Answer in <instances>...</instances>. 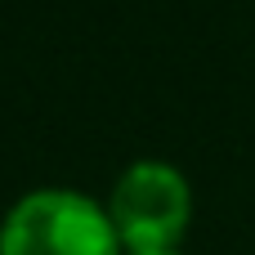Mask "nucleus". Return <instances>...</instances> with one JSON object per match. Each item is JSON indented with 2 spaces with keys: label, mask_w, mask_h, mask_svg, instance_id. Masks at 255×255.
<instances>
[{
  "label": "nucleus",
  "mask_w": 255,
  "mask_h": 255,
  "mask_svg": "<svg viewBox=\"0 0 255 255\" xmlns=\"http://www.w3.org/2000/svg\"><path fill=\"white\" fill-rule=\"evenodd\" d=\"M157 255H175V251H157Z\"/></svg>",
  "instance_id": "3"
},
{
  "label": "nucleus",
  "mask_w": 255,
  "mask_h": 255,
  "mask_svg": "<svg viewBox=\"0 0 255 255\" xmlns=\"http://www.w3.org/2000/svg\"><path fill=\"white\" fill-rule=\"evenodd\" d=\"M188 184L175 166L166 161H139L130 166L117 188H112V229L117 238L130 247V255H157V251H175V242L188 229Z\"/></svg>",
  "instance_id": "2"
},
{
  "label": "nucleus",
  "mask_w": 255,
  "mask_h": 255,
  "mask_svg": "<svg viewBox=\"0 0 255 255\" xmlns=\"http://www.w3.org/2000/svg\"><path fill=\"white\" fill-rule=\"evenodd\" d=\"M117 247L112 215L67 188L27 193L0 229V255H117Z\"/></svg>",
  "instance_id": "1"
}]
</instances>
